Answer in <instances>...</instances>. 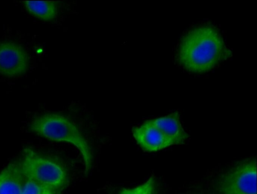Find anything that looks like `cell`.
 Wrapping results in <instances>:
<instances>
[{
    "instance_id": "cell-4",
    "label": "cell",
    "mask_w": 257,
    "mask_h": 194,
    "mask_svg": "<svg viewBox=\"0 0 257 194\" xmlns=\"http://www.w3.org/2000/svg\"><path fill=\"white\" fill-rule=\"evenodd\" d=\"M222 194H256V161H246L230 172L223 180Z\"/></svg>"
},
{
    "instance_id": "cell-1",
    "label": "cell",
    "mask_w": 257,
    "mask_h": 194,
    "mask_svg": "<svg viewBox=\"0 0 257 194\" xmlns=\"http://www.w3.org/2000/svg\"><path fill=\"white\" fill-rule=\"evenodd\" d=\"M230 54L218 29L212 24H203L190 29L181 37L175 59L185 71L203 74L216 68Z\"/></svg>"
},
{
    "instance_id": "cell-7",
    "label": "cell",
    "mask_w": 257,
    "mask_h": 194,
    "mask_svg": "<svg viewBox=\"0 0 257 194\" xmlns=\"http://www.w3.org/2000/svg\"><path fill=\"white\" fill-rule=\"evenodd\" d=\"M150 121L172 142L173 145L183 144L189 137L182 126L178 112L150 120Z\"/></svg>"
},
{
    "instance_id": "cell-3",
    "label": "cell",
    "mask_w": 257,
    "mask_h": 194,
    "mask_svg": "<svg viewBox=\"0 0 257 194\" xmlns=\"http://www.w3.org/2000/svg\"><path fill=\"white\" fill-rule=\"evenodd\" d=\"M24 178L35 181L58 192L65 187L68 174L57 160L26 149L19 162Z\"/></svg>"
},
{
    "instance_id": "cell-6",
    "label": "cell",
    "mask_w": 257,
    "mask_h": 194,
    "mask_svg": "<svg viewBox=\"0 0 257 194\" xmlns=\"http://www.w3.org/2000/svg\"><path fill=\"white\" fill-rule=\"evenodd\" d=\"M132 133L137 143L146 151H157L173 145L150 120L140 126L134 127Z\"/></svg>"
},
{
    "instance_id": "cell-5",
    "label": "cell",
    "mask_w": 257,
    "mask_h": 194,
    "mask_svg": "<svg viewBox=\"0 0 257 194\" xmlns=\"http://www.w3.org/2000/svg\"><path fill=\"white\" fill-rule=\"evenodd\" d=\"M28 67V57L19 45L10 42L0 43V73L8 77L24 73Z\"/></svg>"
},
{
    "instance_id": "cell-2",
    "label": "cell",
    "mask_w": 257,
    "mask_h": 194,
    "mask_svg": "<svg viewBox=\"0 0 257 194\" xmlns=\"http://www.w3.org/2000/svg\"><path fill=\"white\" fill-rule=\"evenodd\" d=\"M30 130L36 135L55 141H65L75 146L82 156L85 173L91 168L92 155L86 139L74 123L56 114H46L33 119Z\"/></svg>"
},
{
    "instance_id": "cell-8",
    "label": "cell",
    "mask_w": 257,
    "mask_h": 194,
    "mask_svg": "<svg viewBox=\"0 0 257 194\" xmlns=\"http://www.w3.org/2000/svg\"><path fill=\"white\" fill-rule=\"evenodd\" d=\"M24 181L19 162L10 163L0 173V194H21Z\"/></svg>"
},
{
    "instance_id": "cell-11",
    "label": "cell",
    "mask_w": 257,
    "mask_h": 194,
    "mask_svg": "<svg viewBox=\"0 0 257 194\" xmlns=\"http://www.w3.org/2000/svg\"><path fill=\"white\" fill-rule=\"evenodd\" d=\"M155 181L151 177L146 182L134 188H123L119 194H155Z\"/></svg>"
},
{
    "instance_id": "cell-9",
    "label": "cell",
    "mask_w": 257,
    "mask_h": 194,
    "mask_svg": "<svg viewBox=\"0 0 257 194\" xmlns=\"http://www.w3.org/2000/svg\"><path fill=\"white\" fill-rule=\"evenodd\" d=\"M27 9L34 16L45 20H50L57 14V7L52 1H26Z\"/></svg>"
},
{
    "instance_id": "cell-10",
    "label": "cell",
    "mask_w": 257,
    "mask_h": 194,
    "mask_svg": "<svg viewBox=\"0 0 257 194\" xmlns=\"http://www.w3.org/2000/svg\"><path fill=\"white\" fill-rule=\"evenodd\" d=\"M57 192L35 181L24 178L21 194H57Z\"/></svg>"
}]
</instances>
